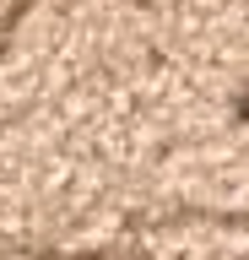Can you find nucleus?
Returning a JSON list of instances; mask_svg holds the SVG:
<instances>
[{"label": "nucleus", "mask_w": 249, "mask_h": 260, "mask_svg": "<svg viewBox=\"0 0 249 260\" xmlns=\"http://www.w3.org/2000/svg\"><path fill=\"white\" fill-rule=\"evenodd\" d=\"M238 119H249V87H244V98H238Z\"/></svg>", "instance_id": "nucleus-1"}]
</instances>
